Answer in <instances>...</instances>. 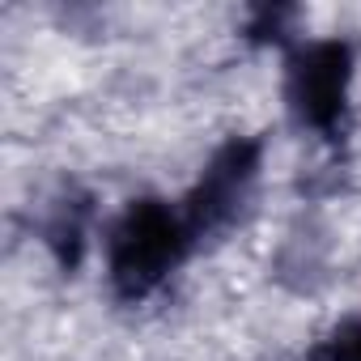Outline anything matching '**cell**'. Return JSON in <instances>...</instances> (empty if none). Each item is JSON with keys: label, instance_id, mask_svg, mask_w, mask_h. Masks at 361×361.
<instances>
[{"label": "cell", "instance_id": "obj_4", "mask_svg": "<svg viewBox=\"0 0 361 361\" xmlns=\"http://www.w3.org/2000/svg\"><path fill=\"white\" fill-rule=\"evenodd\" d=\"M94 226H98V213H94V200L81 196V192H60L43 217V247L47 255L64 268V272H77L90 243H94Z\"/></svg>", "mask_w": 361, "mask_h": 361}, {"label": "cell", "instance_id": "obj_5", "mask_svg": "<svg viewBox=\"0 0 361 361\" xmlns=\"http://www.w3.org/2000/svg\"><path fill=\"white\" fill-rule=\"evenodd\" d=\"M302 361H361V310L336 319L310 348Z\"/></svg>", "mask_w": 361, "mask_h": 361}, {"label": "cell", "instance_id": "obj_2", "mask_svg": "<svg viewBox=\"0 0 361 361\" xmlns=\"http://www.w3.org/2000/svg\"><path fill=\"white\" fill-rule=\"evenodd\" d=\"M357 43L344 35L298 39L281 60V102L302 136L323 145H344L353 128L357 90Z\"/></svg>", "mask_w": 361, "mask_h": 361}, {"label": "cell", "instance_id": "obj_6", "mask_svg": "<svg viewBox=\"0 0 361 361\" xmlns=\"http://www.w3.org/2000/svg\"><path fill=\"white\" fill-rule=\"evenodd\" d=\"M298 13L293 9H281V5H259L247 13V39L251 43H276V47H293L298 39L289 35V22Z\"/></svg>", "mask_w": 361, "mask_h": 361}, {"label": "cell", "instance_id": "obj_1", "mask_svg": "<svg viewBox=\"0 0 361 361\" xmlns=\"http://www.w3.org/2000/svg\"><path fill=\"white\" fill-rule=\"evenodd\" d=\"M98 255L106 293L119 306H145L200 255V247L183 221L178 200L132 196L102 221Z\"/></svg>", "mask_w": 361, "mask_h": 361}, {"label": "cell", "instance_id": "obj_3", "mask_svg": "<svg viewBox=\"0 0 361 361\" xmlns=\"http://www.w3.org/2000/svg\"><path fill=\"white\" fill-rule=\"evenodd\" d=\"M259 183H264V140L259 136L234 132L204 157L196 178L183 188V196H174L200 251L226 243L247 221V213L255 209Z\"/></svg>", "mask_w": 361, "mask_h": 361}]
</instances>
